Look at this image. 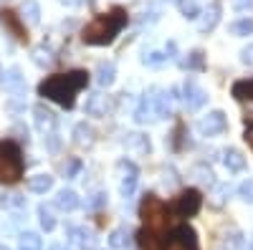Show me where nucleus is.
<instances>
[{"instance_id":"4be33fe9","label":"nucleus","mask_w":253,"mask_h":250,"mask_svg":"<svg viewBox=\"0 0 253 250\" xmlns=\"http://www.w3.org/2000/svg\"><path fill=\"white\" fill-rule=\"evenodd\" d=\"M129 243H132V238H129V230H126V227H117V230L109 233V248H114V250H122Z\"/></svg>"},{"instance_id":"2f4dec72","label":"nucleus","mask_w":253,"mask_h":250,"mask_svg":"<svg viewBox=\"0 0 253 250\" xmlns=\"http://www.w3.org/2000/svg\"><path fill=\"white\" fill-rule=\"evenodd\" d=\"M165 61H167V56H165L162 51H150V53L142 58V64H144V66H162Z\"/></svg>"},{"instance_id":"39448f33","label":"nucleus","mask_w":253,"mask_h":250,"mask_svg":"<svg viewBox=\"0 0 253 250\" xmlns=\"http://www.w3.org/2000/svg\"><path fill=\"white\" fill-rule=\"evenodd\" d=\"M200 207H203V195L190 187V190H182V192H180V197H177L175 205H172V210H175L177 217L187 220V217H195V215L200 213Z\"/></svg>"},{"instance_id":"f3484780","label":"nucleus","mask_w":253,"mask_h":250,"mask_svg":"<svg viewBox=\"0 0 253 250\" xmlns=\"http://www.w3.org/2000/svg\"><path fill=\"white\" fill-rule=\"evenodd\" d=\"M79 195L74 192V190H58V195H56V207L58 210H63V213H74L76 207H79Z\"/></svg>"},{"instance_id":"f03ea898","label":"nucleus","mask_w":253,"mask_h":250,"mask_svg":"<svg viewBox=\"0 0 253 250\" xmlns=\"http://www.w3.org/2000/svg\"><path fill=\"white\" fill-rule=\"evenodd\" d=\"M124 26H126V10L112 8L109 13L96 15L89 26H84L81 38H84V43H89V46H109Z\"/></svg>"},{"instance_id":"9b49d317","label":"nucleus","mask_w":253,"mask_h":250,"mask_svg":"<svg viewBox=\"0 0 253 250\" xmlns=\"http://www.w3.org/2000/svg\"><path fill=\"white\" fill-rule=\"evenodd\" d=\"M0 20H3V26L10 31V36L15 40H20V43H26V40H28L26 26H23V20H20V15H15L13 10H0Z\"/></svg>"},{"instance_id":"5701e85b","label":"nucleus","mask_w":253,"mask_h":250,"mask_svg":"<svg viewBox=\"0 0 253 250\" xmlns=\"http://www.w3.org/2000/svg\"><path fill=\"white\" fill-rule=\"evenodd\" d=\"M38 220H41V227H43L46 233H51L56 227V215L48 205H38Z\"/></svg>"},{"instance_id":"6e6552de","label":"nucleus","mask_w":253,"mask_h":250,"mask_svg":"<svg viewBox=\"0 0 253 250\" xmlns=\"http://www.w3.org/2000/svg\"><path fill=\"white\" fill-rule=\"evenodd\" d=\"M225 129H228V116H225V111H220V109L200 116V121H198V134H200V137H218V134H223Z\"/></svg>"},{"instance_id":"1a4fd4ad","label":"nucleus","mask_w":253,"mask_h":250,"mask_svg":"<svg viewBox=\"0 0 253 250\" xmlns=\"http://www.w3.org/2000/svg\"><path fill=\"white\" fill-rule=\"evenodd\" d=\"M182 101H185L187 111H200L208 104V91L200 86L195 78H187L185 86H182Z\"/></svg>"},{"instance_id":"aec40b11","label":"nucleus","mask_w":253,"mask_h":250,"mask_svg":"<svg viewBox=\"0 0 253 250\" xmlns=\"http://www.w3.org/2000/svg\"><path fill=\"white\" fill-rule=\"evenodd\" d=\"M51 187H53V177L51 175H36V177L28 179V190L36 192V195H46Z\"/></svg>"},{"instance_id":"20e7f679","label":"nucleus","mask_w":253,"mask_h":250,"mask_svg":"<svg viewBox=\"0 0 253 250\" xmlns=\"http://www.w3.org/2000/svg\"><path fill=\"white\" fill-rule=\"evenodd\" d=\"M139 215L147 222V230L160 233L162 227L167 225V205L160 197H155V195H144L142 207H139Z\"/></svg>"},{"instance_id":"a19ab883","label":"nucleus","mask_w":253,"mask_h":250,"mask_svg":"<svg viewBox=\"0 0 253 250\" xmlns=\"http://www.w3.org/2000/svg\"><path fill=\"white\" fill-rule=\"evenodd\" d=\"M246 250H253V238H248V245H246Z\"/></svg>"},{"instance_id":"ea45409f","label":"nucleus","mask_w":253,"mask_h":250,"mask_svg":"<svg viewBox=\"0 0 253 250\" xmlns=\"http://www.w3.org/2000/svg\"><path fill=\"white\" fill-rule=\"evenodd\" d=\"M48 250H71V248H69V245H51Z\"/></svg>"},{"instance_id":"4468645a","label":"nucleus","mask_w":253,"mask_h":250,"mask_svg":"<svg viewBox=\"0 0 253 250\" xmlns=\"http://www.w3.org/2000/svg\"><path fill=\"white\" fill-rule=\"evenodd\" d=\"M223 164H225V170H228V172L238 175V172H243V170H246V157H243V152H241V149L228 147V149L223 152Z\"/></svg>"},{"instance_id":"393cba45","label":"nucleus","mask_w":253,"mask_h":250,"mask_svg":"<svg viewBox=\"0 0 253 250\" xmlns=\"http://www.w3.org/2000/svg\"><path fill=\"white\" fill-rule=\"evenodd\" d=\"M86 111H89L91 116H101L104 111H107V96H101V94L89 96V101H86Z\"/></svg>"},{"instance_id":"9d476101","label":"nucleus","mask_w":253,"mask_h":250,"mask_svg":"<svg viewBox=\"0 0 253 250\" xmlns=\"http://www.w3.org/2000/svg\"><path fill=\"white\" fill-rule=\"evenodd\" d=\"M230 94H233V99L246 109V119L253 121V78L236 81L233 86H230Z\"/></svg>"},{"instance_id":"f704fd0d","label":"nucleus","mask_w":253,"mask_h":250,"mask_svg":"<svg viewBox=\"0 0 253 250\" xmlns=\"http://www.w3.org/2000/svg\"><path fill=\"white\" fill-rule=\"evenodd\" d=\"M233 8H236L238 13H243V10H253V0H233Z\"/></svg>"},{"instance_id":"2eb2a0df","label":"nucleus","mask_w":253,"mask_h":250,"mask_svg":"<svg viewBox=\"0 0 253 250\" xmlns=\"http://www.w3.org/2000/svg\"><path fill=\"white\" fill-rule=\"evenodd\" d=\"M91 245V233L86 230V227H69V248L74 250V248H79V250H84V248H89Z\"/></svg>"},{"instance_id":"4c0bfd02","label":"nucleus","mask_w":253,"mask_h":250,"mask_svg":"<svg viewBox=\"0 0 253 250\" xmlns=\"http://www.w3.org/2000/svg\"><path fill=\"white\" fill-rule=\"evenodd\" d=\"M175 53H177V46H175V40H170V43L165 46V56L167 58H175Z\"/></svg>"},{"instance_id":"e433bc0d","label":"nucleus","mask_w":253,"mask_h":250,"mask_svg":"<svg viewBox=\"0 0 253 250\" xmlns=\"http://www.w3.org/2000/svg\"><path fill=\"white\" fill-rule=\"evenodd\" d=\"M228 195H230V184H220L218 190H215V200H218V202H223Z\"/></svg>"},{"instance_id":"cd10ccee","label":"nucleus","mask_w":253,"mask_h":250,"mask_svg":"<svg viewBox=\"0 0 253 250\" xmlns=\"http://www.w3.org/2000/svg\"><path fill=\"white\" fill-rule=\"evenodd\" d=\"M23 18L28 20L31 26H36L41 20V8H38L36 0H26V3H23Z\"/></svg>"},{"instance_id":"a211bd4d","label":"nucleus","mask_w":253,"mask_h":250,"mask_svg":"<svg viewBox=\"0 0 253 250\" xmlns=\"http://www.w3.org/2000/svg\"><path fill=\"white\" fill-rule=\"evenodd\" d=\"M114 78H117V66L112 61H101L96 66V83L99 86H112Z\"/></svg>"},{"instance_id":"7ed1b4c3","label":"nucleus","mask_w":253,"mask_h":250,"mask_svg":"<svg viewBox=\"0 0 253 250\" xmlns=\"http://www.w3.org/2000/svg\"><path fill=\"white\" fill-rule=\"evenodd\" d=\"M20 177H23V154H20V147L10 139L0 142V182L15 184Z\"/></svg>"},{"instance_id":"b1692460","label":"nucleus","mask_w":253,"mask_h":250,"mask_svg":"<svg viewBox=\"0 0 253 250\" xmlns=\"http://www.w3.org/2000/svg\"><path fill=\"white\" fill-rule=\"evenodd\" d=\"M230 33L243 38V36H253V18H238L230 23Z\"/></svg>"},{"instance_id":"f257e3e1","label":"nucleus","mask_w":253,"mask_h":250,"mask_svg":"<svg viewBox=\"0 0 253 250\" xmlns=\"http://www.w3.org/2000/svg\"><path fill=\"white\" fill-rule=\"evenodd\" d=\"M86 83H89V73L76 69V71L53 73V76L43 78V81L38 83V94L51 99V101H56L58 107H63V109H71L74 104H76L79 91L86 89Z\"/></svg>"},{"instance_id":"ddd939ff","label":"nucleus","mask_w":253,"mask_h":250,"mask_svg":"<svg viewBox=\"0 0 253 250\" xmlns=\"http://www.w3.org/2000/svg\"><path fill=\"white\" fill-rule=\"evenodd\" d=\"M155 89L157 86H152L150 94H144V99L139 101V107L134 109V121L137 124H147V121L157 119V114H155Z\"/></svg>"},{"instance_id":"412c9836","label":"nucleus","mask_w":253,"mask_h":250,"mask_svg":"<svg viewBox=\"0 0 253 250\" xmlns=\"http://www.w3.org/2000/svg\"><path fill=\"white\" fill-rule=\"evenodd\" d=\"M74 142L79 144V147H86V144L94 142V129L89 127L86 121H81V124H76V127H74Z\"/></svg>"},{"instance_id":"0eeeda50","label":"nucleus","mask_w":253,"mask_h":250,"mask_svg":"<svg viewBox=\"0 0 253 250\" xmlns=\"http://www.w3.org/2000/svg\"><path fill=\"white\" fill-rule=\"evenodd\" d=\"M117 170L122 175V184H119V192L124 200H129L134 192H137V182H139V170L132 159H122L117 164Z\"/></svg>"},{"instance_id":"37998d69","label":"nucleus","mask_w":253,"mask_h":250,"mask_svg":"<svg viewBox=\"0 0 253 250\" xmlns=\"http://www.w3.org/2000/svg\"><path fill=\"white\" fill-rule=\"evenodd\" d=\"M0 250H10V248H8V245H0Z\"/></svg>"},{"instance_id":"423d86ee","label":"nucleus","mask_w":253,"mask_h":250,"mask_svg":"<svg viewBox=\"0 0 253 250\" xmlns=\"http://www.w3.org/2000/svg\"><path fill=\"white\" fill-rule=\"evenodd\" d=\"M165 250H200L198 248V235L190 225H180L170 233L165 243Z\"/></svg>"},{"instance_id":"72a5a7b5","label":"nucleus","mask_w":253,"mask_h":250,"mask_svg":"<svg viewBox=\"0 0 253 250\" xmlns=\"http://www.w3.org/2000/svg\"><path fill=\"white\" fill-rule=\"evenodd\" d=\"M81 170V159H71L66 167H63V172H66V177H76Z\"/></svg>"},{"instance_id":"6ab92c4d","label":"nucleus","mask_w":253,"mask_h":250,"mask_svg":"<svg viewBox=\"0 0 253 250\" xmlns=\"http://www.w3.org/2000/svg\"><path fill=\"white\" fill-rule=\"evenodd\" d=\"M180 66H182V69H187V71H203V69H205V53H203L200 48L190 51V53H187V58H182V61H180Z\"/></svg>"},{"instance_id":"7c9ffc66","label":"nucleus","mask_w":253,"mask_h":250,"mask_svg":"<svg viewBox=\"0 0 253 250\" xmlns=\"http://www.w3.org/2000/svg\"><path fill=\"white\" fill-rule=\"evenodd\" d=\"M238 197L248 205H253V179H246L238 184Z\"/></svg>"},{"instance_id":"58836bf2","label":"nucleus","mask_w":253,"mask_h":250,"mask_svg":"<svg viewBox=\"0 0 253 250\" xmlns=\"http://www.w3.org/2000/svg\"><path fill=\"white\" fill-rule=\"evenodd\" d=\"M61 3H63V5H69V8H76V5L84 3V0H61Z\"/></svg>"},{"instance_id":"c9c22d12","label":"nucleus","mask_w":253,"mask_h":250,"mask_svg":"<svg viewBox=\"0 0 253 250\" xmlns=\"http://www.w3.org/2000/svg\"><path fill=\"white\" fill-rule=\"evenodd\" d=\"M104 202H107V195H104V192H94V195H91V200H89V205H91V207H101Z\"/></svg>"},{"instance_id":"bb28decb","label":"nucleus","mask_w":253,"mask_h":250,"mask_svg":"<svg viewBox=\"0 0 253 250\" xmlns=\"http://www.w3.org/2000/svg\"><path fill=\"white\" fill-rule=\"evenodd\" d=\"M190 175H193L198 182H203V184H215V175H213V170H210L208 164H195Z\"/></svg>"},{"instance_id":"c756f323","label":"nucleus","mask_w":253,"mask_h":250,"mask_svg":"<svg viewBox=\"0 0 253 250\" xmlns=\"http://www.w3.org/2000/svg\"><path fill=\"white\" fill-rule=\"evenodd\" d=\"M180 13H182V18H187V20H195V18L200 15V5L195 3V0H182V3H180Z\"/></svg>"},{"instance_id":"a878e982","label":"nucleus","mask_w":253,"mask_h":250,"mask_svg":"<svg viewBox=\"0 0 253 250\" xmlns=\"http://www.w3.org/2000/svg\"><path fill=\"white\" fill-rule=\"evenodd\" d=\"M5 86H8V89H13V91H18V94L26 89V83H23V76H20V71H18L15 66L5 71Z\"/></svg>"},{"instance_id":"dca6fc26","label":"nucleus","mask_w":253,"mask_h":250,"mask_svg":"<svg viewBox=\"0 0 253 250\" xmlns=\"http://www.w3.org/2000/svg\"><path fill=\"white\" fill-rule=\"evenodd\" d=\"M220 13H223L220 3H210L208 10H205V15H203V20H200V31H203V33L213 31V28L220 23Z\"/></svg>"},{"instance_id":"f8f14e48","label":"nucleus","mask_w":253,"mask_h":250,"mask_svg":"<svg viewBox=\"0 0 253 250\" xmlns=\"http://www.w3.org/2000/svg\"><path fill=\"white\" fill-rule=\"evenodd\" d=\"M33 119H36V127H38V132H53L56 129V114L46 107V104H36L33 107Z\"/></svg>"},{"instance_id":"473e14b6","label":"nucleus","mask_w":253,"mask_h":250,"mask_svg":"<svg viewBox=\"0 0 253 250\" xmlns=\"http://www.w3.org/2000/svg\"><path fill=\"white\" fill-rule=\"evenodd\" d=\"M241 64H243V66H253V43H248V46L241 51Z\"/></svg>"},{"instance_id":"c85d7f7f","label":"nucleus","mask_w":253,"mask_h":250,"mask_svg":"<svg viewBox=\"0 0 253 250\" xmlns=\"http://www.w3.org/2000/svg\"><path fill=\"white\" fill-rule=\"evenodd\" d=\"M43 243H41L38 233H23L20 235V250H41Z\"/></svg>"},{"instance_id":"79ce46f5","label":"nucleus","mask_w":253,"mask_h":250,"mask_svg":"<svg viewBox=\"0 0 253 250\" xmlns=\"http://www.w3.org/2000/svg\"><path fill=\"white\" fill-rule=\"evenodd\" d=\"M165 3H175V5H180V3H182V0H165Z\"/></svg>"}]
</instances>
